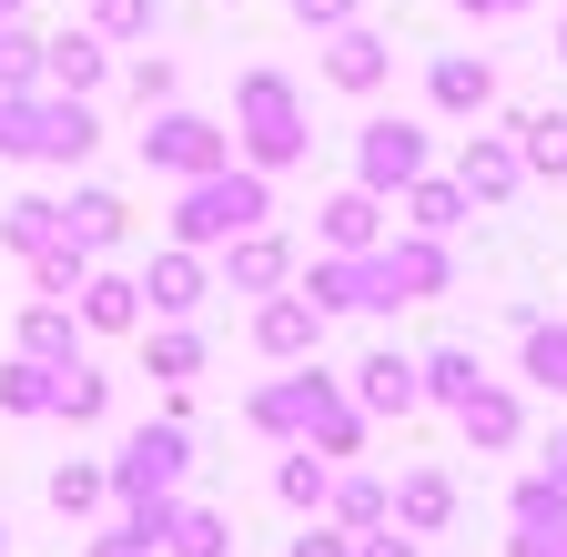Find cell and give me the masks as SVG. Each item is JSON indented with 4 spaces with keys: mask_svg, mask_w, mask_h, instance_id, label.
Returning a JSON list of instances; mask_svg holds the SVG:
<instances>
[{
    "mask_svg": "<svg viewBox=\"0 0 567 557\" xmlns=\"http://www.w3.org/2000/svg\"><path fill=\"white\" fill-rule=\"evenodd\" d=\"M234 163L254 173H295L315 153V112H305V82L274 72V61H254V72H234Z\"/></svg>",
    "mask_w": 567,
    "mask_h": 557,
    "instance_id": "cell-1",
    "label": "cell"
},
{
    "mask_svg": "<svg viewBox=\"0 0 567 557\" xmlns=\"http://www.w3.org/2000/svg\"><path fill=\"white\" fill-rule=\"evenodd\" d=\"M274 224V173L254 163H224V173H193L173 183V214H163V244H193V254H224L234 234Z\"/></svg>",
    "mask_w": 567,
    "mask_h": 557,
    "instance_id": "cell-2",
    "label": "cell"
},
{
    "mask_svg": "<svg viewBox=\"0 0 567 557\" xmlns=\"http://www.w3.org/2000/svg\"><path fill=\"white\" fill-rule=\"evenodd\" d=\"M102 153V112L71 102V92H0V163H31V173H71Z\"/></svg>",
    "mask_w": 567,
    "mask_h": 557,
    "instance_id": "cell-3",
    "label": "cell"
},
{
    "mask_svg": "<svg viewBox=\"0 0 567 557\" xmlns=\"http://www.w3.org/2000/svg\"><path fill=\"white\" fill-rule=\"evenodd\" d=\"M102 466H112V507H163V497H183V476H193V426L142 415Z\"/></svg>",
    "mask_w": 567,
    "mask_h": 557,
    "instance_id": "cell-4",
    "label": "cell"
},
{
    "mask_svg": "<svg viewBox=\"0 0 567 557\" xmlns=\"http://www.w3.org/2000/svg\"><path fill=\"white\" fill-rule=\"evenodd\" d=\"M334 405H344V375H324V365H284V375H264V385L244 395V426L274 436V446H305Z\"/></svg>",
    "mask_w": 567,
    "mask_h": 557,
    "instance_id": "cell-5",
    "label": "cell"
},
{
    "mask_svg": "<svg viewBox=\"0 0 567 557\" xmlns=\"http://www.w3.org/2000/svg\"><path fill=\"white\" fill-rule=\"evenodd\" d=\"M142 173H163V183H193V173H224L234 163V132L213 122V112H183V102H163V112H142Z\"/></svg>",
    "mask_w": 567,
    "mask_h": 557,
    "instance_id": "cell-6",
    "label": "cell"
},
{
    "mask_svg": "<svg viewBox=\"0 0 567 557\" xmlns=\"http://www.w3.org/2000/svg\"><path fill=\"white\" fill-rule=\"evenodd\" d=\"M415 173H436V143H425L415 112H365L354 122V183H365L375 203H395Z\"/></svg>",
    "mask_w": 567,
    "mask_h": 557,
    "instance_id": "cell-7",
    "label": "cell"
},
{
    "mask_svg": "<svg viewBox=\"0 0 567 557\" xmlns=\"http://www.w3.org/2000/svg\"><path fill=\"white\" fill-rule=\"evenodd\" d=\"M375 274H385V314L456 295V254H446L436 234H385V244H375Z\"/></svg>",
    "mask_w": 567,
    "mask_h": 557,
    "instance_id": "cell-8",
    "label": "cell"
},
{
    "mask_svg": "<svg viewBox=\"0 0 567 557\" xmlns=\"http://www.w3.org/2000/svg\"><path fill=\"white\" fill-rule=\"evenodd\" d=\"M295 295L334 324V314H385V274H375V254H315V264H295Z\"/></svg>",
    "mask_w": 567,
    "mask_h": 557,
    "instance_id": "cell-9",
    "label": "cell"
},
{
    "mask_svg": "<svg viewBox=\"0 0 567 557\" xmlns=\"http://www.w3.org/2000/svg\"><path fill=\"white\" fill-rule=\"evenodd\" d=\"M132 285H142V314H153V324H193V314H203V295H213V254L163 244L153 264L132 274Z\"/></svg>",
    "mask_w": 567,
    "mask_h": 557,
    "instance_id": "cell-10",
    "label": "cell"
},
{
    "mask_svg": "<svg viewBox=\"0 0 567 557\" xmlns=\"http://www.w3.org/2000/svg\"><path fill=\"white\" fill-rule=\"evenodd\" d=\"M344 395H354L365 426H405V415H425V375H415V355H395V344H375V355L344 375Z\"/></svg>",
    "mask_w": 567,
    "mask_h": 557,
    "instance_id": "cell-11",
    "label": "cell"
},
{
    "mask_svg": "<svg viewBox=\"0 0 567 557\" xmlns=\"http://www.w3.org/2000/svg\"><path fill=\"white\" fill-rule=\"evenodd\" d=\"M315 72L334 82V92H354V102H375L385 82H395V41L375 31V21H344V31H324V61Z\"/></svg>",
    "mask_w": 567,
    "mask_h": 557,
    "instance_id": "cell-12",
    "label": "cell"
},
{
    "mask_svg": "<svg viewBox=\"0 0 567 557\" xmlns=\"http://www.w3.org/2000/svg\"><path fill=\"white\" fill-rule=\"evenodd\" d=\"M213 285H224V295H284V285H295V244H284L274 224H254V234H234L224 254H213Z\"/></svg>",
    "mask_w": 567,
    "mask_h": 557,
    "instance_id": "cell-13",
    "label": "cell"
},
{
    "mask_svg": "<svg viewBox=\"0 0 567 557\" xmlns=\"http://www.w3.org/2000/svg\"><path fill=\"white\" fill-rule=\"evenodd\" d=\"M254 355H264V365H315V355H324V314H315L295 285L264 295V305H254Z\"/></svg>",
    "mask_w": 567,
    "mask_h": 557,
    "instance_id": "cell-14",
    "label": "cell"
},
{
    "mask_svg": "<svg viewBox=\"0 0 567 557\" xmlns=\"http://www.w3.org/2000/svg\"><path fill=\"white\" fill-rule=\"evenodd\" d=\"M456 193L476 203V214H496V203L527 193V163H517L507 132H466V143H456Z\"/></svg>",
    "mask_w": 567,
    "mask_h": 557,
    "instance_id": "cell-15",
    "label": "cell"
},
{
    "mask_svg": "<svg viewBox=\"0 0 567 557\" xmlns=\"http://www.w3.org/2000/svg\"><path fill=\"white\" fill-rule=\"evenodd\" d=\"M425 102H436L446 122H486L496 112V61L486 51H436L425 61Z\"/></svg>",
    "mask_w": 567,
    "mask_h": 557,
    "instance_id": "cell-16",
    "label": "cell"
},
{
    "mask_svg": "<svg viewBox=\"0 0 567 557\" xmlns=\"http://www.w3.org/2000/svg\"><path fill=\"white\" fill-rule=\"evenodd\" d=\"M102 82H112V41L102 31H41V92L92 102Z\"/></svg>",
    "mask_w": 567,
    "mask_h": 557,
    "instance_id": "cell-17",
    "label": "cell"
},
{
    "mask_svg": "<svg viewBox=\"0 0 567 557\" xmlns=\"http://www.w3.org/2000/svg\"><path fill=\"white\" fill-rule=\"evenodd\" d=\"M315 244H324V254H375V244H385V203H375L365 183H334V193L315 203Z\"/></svg>",
    "mask_w": 567,
    "mask_h": 557,
    "instance_id": "cell-18",
    "label": "cell"
},
{
    "mask_svg": "<svg viewBox=\"0 0 567 557\" xmlns=\"http://www.w3.org/2000/svg\"><path fill=\"white\" fill-rule=\"evenodd\" d=\"M385 527H405V537L456 527V476H446V466H405V476L385 486Z\"/></svg>",
    "mask_w": 567,
    "mask_h": 557,
    "instance_id": "cell-19",
    "label": "cell"
},
{
    "mask_svg": "<svg viewBox=\"0 0 567 557\" xmlns=\"http://www.w3.org/2000/svg\"><path fill=\"white\" fill-rule=\"evenodd\" d=\"M71 314H82V334H142V324H153V314H142V285L122 264H92L82 295H71Z\"/></svg>",
    "mask_w": 567,
    "mask_h": 557,
    "instance_id": "cell-20",
    "label": "cell"
},
{
    "mask_svg": "<svg viewBox=\"0 0 567 557\" xmlns=\"http://www.w3.org/2000/svg\"><path fill=\"white\" fill-rule=\"evenodd\" d=\"M122 234H132V203H122V193H102V183L61 193V244H82V254L102 264V254H122Z\"/></svg>",
    "mask_w": 567,
    "mask_h": 557,
    "instance_id": "cell-21",
    "label": "cell"
},
{
    "mask_svg": "<svg viewBox=\"0 0 567 557\" xmlns=\"http://www.w3.org/2000/svg\"><path fill=\"white\" fill-rule=\"evenodd\" d=\"M456 426H466V446H476V456H507V446L527 436V395L486 375V385H476V395L456 405Z\"/></svg>",
    "mask_w": 567,
    "mask_h": 557,
    "instance_id": "cell-22",
    "label": "cell"
},
{
    "mask_svg": "<svg viewBox=\"0 0 567 557\" xmlns=\"http://www.w3.org/2000/svg\"><path fill=\"white\" fill-rule=\"evenodd\" d=\"M82 314H71V305H51V295H31L21 305V334H11V355H31V365H82Z\"/></svg>",
    "mask_w": 567,
    "mask_h": 557,
    "instance_id": "cell-23",
    "label": "cell"
},
{
    "mask_svg": "<svg viewBox=\"0 0 567 557\" xmlns=\"http://www.w3.org/2000/svg\"><path fill=\"white\" fill-rule=\"evenodd\" d=\"M395 214H405V234H436V244H446V234L476 214V203L456 193V173H415V183L395 193Z\"/></svg>",
    "mask_w": 567,
    "mask_h": 557,
    "instance_id": "cell-24",
    "label": "cell"
},
{
    "mask_svg": "<svg viewBox=\"0 0 567 557\" xmlns=\"http://www.w3.org/2000/svg\"><path fill=\"white\" fill-rule=\"evenodd\" d=\"M507 143H517L527 183H567V112H507Z\"/></svg>",
    "mask_w": 567,
    "mask_h": 557,
    "instance_id": "cell-25",
    "label": "cell"
},
{
    "mask_svg": "<svg viewBox=\"0 0 567 557\" xmlns=\"http://www.w3.org/2000/svg\"><path fill=\"white\" fill-rule=\"evenodd\" d=\"M324 527H344V537L385 527V476H375V466H334V486H324Z\"/></svg>",
    "mask_w": 567,
    "mask_h": 557,
    "instance_id": "cell-26",
    "label": "cell"
},
{
    "mask_svg": "<svg viewBox=\"0 0 567 557\" xmlns=\"http://www.w3.org/2000/svg\"><path fill=\"white\" fill-rule=\"evenodd\" d=\"M415 375H425V405H466L476 385H486V365H476V344H425V355H415Z\"/></svg>",
    "mask_w": 567,
    "mask_h": 557,
    "instance_id": "cell-27",
    "label": "cell"
},
{
    "mask_svg": "<svg viewBox=\"0 0 567 557\" xmlns=\"http://www.w3.org/2000/svg\"><path fill=\"white\" fill-rule=\"evenodd\" d=\"M142 375L153 385H193L203 375V334L193 324H142Z\"/></svg>",
    "mask_w": 567,
    "mask_h": 557,
    "instance_id": "cell-28",
    "label": "cell"
},
{
    "mask_svg": "<svg viewBox=\"0 0 567 557\" xmlns=\"http://www.w3.org/2000/svg\"><path fill=\"white\" fill-rule=\"evenodd\" d=\"M0 244H11L21 264L61 244V193H21V203H0Z\"/></svg>",
    "mask_w": 567,
    "mask_h": 557,
    "instance_id": "cell-29",
    "label": "cell"
},
{
    "mask_svg": "<svg viewBox=\"0 0 567 557\" xmlns=\"http://www.w3.org/2000/svg\"><path fill=\"white\" fill-rule=\"evenodd\" d=\"M507 527H517V537H557V527H567V486L527 466V476L507 486Z\"/></svg>",
    "mask_w": 567,
    "mask_h": 557,
    "instance_id": "cell-30",
    "label": "cell"
},
{
    "mask_svg": "<svg viewBox=\"0 0 567 557\" xmlns=\"http://www.w3.org/2000/svg\"><path fill=\"white\" fill-rule=\"evenodd\" d=\"M517 375H527L537 395H557V405H567V324H547V314H537V324L517 334Z\"/></svg>",
    "mask_w": 567,
    "mask_h": 557,
    "instance_id": "cell-31",
    "label": "cell"
},
{
    "mask_svg": "<svg viewBox=\"0 0 567 557\" xmlns=\"http://www.w3.org/2000/svg\"><path fill=\"white\" fill-rule=\"evenodd\" d=\"M324 486H334V456L284 446V466H274V497H284V507H295V517H324Z\"/></svg>",
    "mask_w": 567,
    "mask_h": 557,
    "instance_id": "cell-32",
    "label": "cell"
},
{
    "mask_svg": "<svg viewBox=\"0 0 567 557\" xmlns=\"http://www.w3.org/2000/svg\"><path fill=\"white\" fill-rule=\"evenodd\" d=\"M51 395H61V365H31V355H11V365H0V415L41 426V415H51Z\"/></svg>",
    "mask_w": 567,
    "mask_h": 557,
    "instance_id": "cell-33",
    "label": "cell"
},
{
    "mask_svg": "<svg viewBox=\"0 0 567 557\" xmlns=\"http://www.w3.org/2000/svg\"><path fill=\"white\" fill-rule=\"evenodd\" d=\"M163 557H234V517L224 507H173V537H163Z\"/></svg>",
    "mask_w": 567,
    "mask_h": 557,
    "instance_id": "cell-34",
    "label": "cell"
},
{
    "mask_svg": "<svg viewBox=\"0 0 567 557\" xmlns=\"http://www.w3.org/2000/svg\"><path fill=\"white\" fill-rule=\"evenodd\" d=\"M51 507H61V517H102V507H112V466H102V456L51 466Z\"/></svg>",
    "mask_w": 567,
    "mask_h": 557,
    "instance_id": "cell-35",
    "label": "cell"
},
{
    "mask_svg": "<svg viewBox=\"0 0 567 557\" xmlns=\"http://www.w3.org/2000/svg\"><path fill=\"white\" fill-rule=\"evenodd\" d=\"M51 415H61V426H102V415H112V375L82 355V365H61V395H51Z\"/></svg>",
    "mask_w": 567,
    "mask_h": 557,
    "instance_id": "cell-36",
    "label": "cell"
},
{
    "mask_svg": "<svg viewBox=\"0 0 567 557\" xmlns=\"http://www.w3.org/2000/svg\"><path fill=\"white\" fill-rule=\"evenodd\" d=\"M82 31H102L112 51H132V41H153L163 31V0H92V21Z\"/></svg>",
    "mask_w": 567,
    "mask_h": 557,
    "instance_id": "cell-37",
    "label": "cell"
},
{
    "mask_svg": "<svg viewBox=\"0 0 567 557\" xmlns=\"http://www.w3.org/2000/svg\"><path fill=\"white\" fill-rule=\"evenodd\" d=\"M0 92H41V31L0 21Z\"/></svg>",
    "mask_w": 567,
    "mask_h": 557,
    "instance_id": "cell-38",
    "label": "cell"
},
{
    "mask_svg": "<svg viewBox=\"0 0 567 557\" xmlns=\"http://www.w3.org/2000/svg\"><path fill=\"white\" fill-rule=\"evenodd\" d=\"M82 274H92V254H82V244H51V254H31V295L71 305V295H82Z\"/></svg>",
    "mask_w": 567,
    "mask_h": 557,
    "instance_id": "cell-39",
    "label": "cell"
},
{
    "mask_svg": "<svg viewBox=\"0 0 567 557\" xmlns=\"http://www.w3.org/2000/svg\"><path fill=\"white\" fill-rule=\"evenodd\" d=\"M365 436H375V426H365V415H354V395H344V405L324 415L305 446H315V456H334V466H354V456H365Z\"/></svg>",
    "mask_w": 567,
    "mask_h": 557,
    "instance_id": "cell-40",
    "label": "cell"
},
{
    "mask_svg": "<svg viewBox=\"0 0 567 557\" xmlns=\"http://www.w3.org/2000/svg\"><path fill=\"white\" fill-rule=\"evenodd\" d=\"M122 82H132V102H142V112H163V102L183 92V61H173V51H142Z\"/></svg>",
    "mask_w": 567,
    "mask_h": 557,
    "instance_id": "cell-41",
    "label": "cell"
},
{
    "mask_svg": "<svg viewBox=\"0 0 567 557\" xmlns=\"http://www.w3.org/2000/svg\"><path fill=\"white\" fill-rule=\"evenodd\" d=\"M284 11H295V21L324 41V31H344V21H365V0H284Z\"/></svg>",
    "mask_w": 567,
    "mask_h": 557,
    "instance_id": "cell-42",
    "label": "cell"
},
{
    "mask_svg": "<svg viewBox=\"0 0 567 557\" xmlns=\"http://www.w3.org/2000/svg\"><path fill=\"white\" fill-rule=\"evenodd\" d=\"M82 557H163V547H153V537H142L132 517H112V527H102V537H92Z\"/></svg>",
    "mask_w": 567,
    "mask_h": 557,
    "instance_id": "cell-43",
    "label": "cell"
},
{
    "mask_svg": "<svg viewBox=\"0 0 567 557\" xmlns=\"http://www.w3.org/2000/svg\"><path fill=\"white\" fill-rule=\"evenodd\" d=\"M284 557H354V537H344V527H324V517H315V527H305V537H295V547H284Z\"/></svg>",
    "mask_w": 567,
    "mask_h": 557,
    "instance_id": "cell-44",
    "label": "cell"
},
{
    "mask_svg": "<svg viewBox=\"0 0 567 557\" xmlns=\"http://www.w3.org/2000/svg\"><path fill=\"white\" fill-rule=\"evenodd\" d=\"M354 557H425L405 527H365V537H354Z\"/></svg>",
    "mask_w": 567,
    "mask_h": 557,
    "instance_id": "cell-45",
    "label": "cell"
},
{
    "mask_svg": "<svg viewBox=\"0 0 567 557\" xmlns=\"http://www.w3.org/2000/svg\"><path fill=\"white\" fill-rule=\"evenodd\" d=\"M456 11H466V21H527L537 0H456Z\"/></svg>",
    "mask_w": 567,
    "mask_h": 557,
    "instance_id": "cell-46",
    "label": "cell"
},
{
    "mask_svg": "<svg viewBox=\"0 0 567 557\" xmlns=\"http://www.w3.org/2000/svg\"><path fill=\"white\" fill-rule=\"evenodd\" d=\"M537 476H557V486H567V426H557V436L537 446Z\"/></svg>",
    "mask_w": 567,
    "mask_h": 557,
    "instance_id": "cell-47",
    "label": "cell"
},
{
    "mask_svg": "<svg viewBox=\"0 0 567 557\" xmlns=\"http://www.w3.org/2000/svg\"><path fill=\"white\" fill-rule=\"evenodd\" d=\"M507 557H567V527L557 537H507Z\"/></svg>",
    "mask_w": 567,
    "mask_h": 557,
    "instance_id": "cell-48",
    "label": "cell"
},
{
    "mask_svg": "<svg viewBox=\"0 0 567 557\" xmlns=\"http://www.w3.org/2000/svg\"><path fill=\"white\" fill-rule=\"evenodd\" d=\"M0 21H31V0H0Z\"/></svg>",
    "mask_w": 567,
    "mask_h": 557,
    "instance_id": "cell-49",
    "label": "cell"
},
{
    "mask_svg": "<svg viewBox=\"0 0 567 557\" xmlns=\"http://www.w3.org/2000/svg\"><path fill=\"white\" fill-rule=\"evenodd\" d=\"M557 61H567V21H557Z\"/></svg>",
    "mask_w": 567,
    "mask_h": 557,
    "instance_id": "cell-50",
    "label": "cell"
},
{
    "mask_svg": "<svg viewBox=\"0 0 567 557\" xmlns=\"http://www.w3.org/2000/svg\"><path fill=\"white\" fill-rule=\"evenodd\" d=\"M0 557H11V527H0Z\"/></svg>",
    "mask_w": 567,
    "mask_h": 557,
    "instance_id": "cell-51",
    "label": "cell"
}]
</instances>
